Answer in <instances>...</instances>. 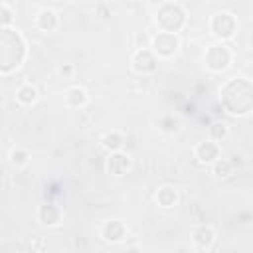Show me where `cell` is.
Here are the masks:
<instances>
[{
    "mask_svg": "<svg viewBox=\"0 0 253 253\" xmlns=\"http://www.w3.org/2000/svg\"><path fill=\"white\" fill-rule=\"evenodd\" d=\"M219 103L233 117H247L253 109V87L245 77H231L219 87Z\"/></svg>",
    "mask_w": 253,
    "mask_h": 253,
    "instance_id": "obj_1",
    "label": "cell"
},
{
    "mask_svg": "<svg viewBox=\"0 0 253 253\" xmlns=\"http://www.w3.org/2000/svg\"><path fill=\"white\" fill-rule=\"evenodd\" d=\"M28 55L24 36L10 28H0V75H10L22 67Z\"/></svg>",
    "mask_w": 253,
    "mask_h": 253,
    "instance_id": "obj_2",
    "label": "cell"
},
{
    "mask_svg": "<svg viewBox=\"0 0 253 253\" xmlns=\"http://www.w3.org/2000/svg\"><path fill=\"white\" fill-rule=\"evenodd\" d=\"M154 24L158 32L178 34L186 26V10L178 2H162L154 12Z\"/></svg>",
    "mask_w": 253,
    "mask_h": 253,
    "instance_id": "obj_3",
    "label": "cell"
},
{
    "mask_svg": "<svg viewBox=\"0 0 253 253\" xmlns=\"http://www.w3.org/2000/svg\"><path fill=\"white\" fill-rule=\"evenodd\" d=\"M233 63V51L225 42H215L204 51V65L213 73H223Z\"/></svg>",
    "mask_w": 253,
    "mask_h": 253,
    "instance_id": "obj_4",
    "label": "cell"
},
{
    "mask_svg": "<svg viewBox=\"0 0 253 253\" xmlns=\"http://www.w3.org/2000/svg\"><path fill=\"white\" fill-rule=\"evenodd\" d=\"M237 18L231 12H215L210 18V32L217 42H227L235 36L237 32Z\"/></svg>",
    "mask_w": 253,
    "mask_h": 253,
    "instance_id": "obj_5",
    "label": "cell"
},
{
    "mask_svg": "<svg viewBox=\"0 0 253 253\" xmlns=\"http://www.w3.org/2000/svg\"><path fill=\"white\" fill-rule=\"evenodd\" d=\"M152 53L158 59H170L178 53L180 49V36L178 34H170V32H156L150 38V45Z\"/></svg>",
    "mask_w": 253,
    "mask_h": 253,
    "instance_id": "obj_6",
    "label": "cell"
},
{
    "mask_svg": "<svg viewBox=\"0 0 253 253\" xmlns=\"http://www.w3.org/2000/svg\"><path fill=\"white\" fill-rule=\"evenodd\" d=\"M158 61L160 59L152 53L150 47H138L130 55V67L138 75H150V73H154L158 69Z\"/></svg>",
    "mask_w": 253,
    "mask_h": 253,
    "instance_id": "obj_7",
    "label": "cell"
},
{
    "mask_svg": "<svg viewBox=\"0 0 253 253\" xmlns=\"http://www.w3.org/2000/svg\"><path fill=\"white\" fill-rule=\"evenodd\" d=\"M128 235V227L123 219H117V217H111V219H105L101 225H99V237L105 241V243H121L125 241Z\"/></svg>",
    "mask_w": 253,
    "mask_h": 253,
    "instance_id": "obj_8",
    "label": "cell"
},
{
    "mask_svg": "<svg viewBox=\"0 0 253 253\" xmlns=\"http://www.w3.org/2000/svg\"><path fill=\"white\" fill-rule=\"evenodd\" d=\"M132 168V156L125 150H115V152H109L107 160H105V170L107 174L115 176V178H121L125 174H128Z\"/></svg>",
    "mask_w": 253,
    "mask_h": 253,
    "instance_id": "obj_9",
    "label": "cell"
},
{
    "mask_svg": "<svg viewBox=\"0 0 253 253\" xmlns=\"http://www.w3.org/2000/svg\"><path fill=\"white\" fill-rule=\"evenodd\" d=\"M190 239H192V243H194L196 249L210 251L213 247L215 239H217V231L210 223H196L192 227V231H190Z\"/></svg>",
    "mask_w": 253,
    "mask_h": 253,
    "instance_id": "obj_10",
    "label": "cell"
},
{
    "mask_svg": "<svg viewBox=\"0 0 253 253\" xmlns=\"http://www.w3.org/2000/svg\"><path fill=\"white\" fill-rule=\"evenodd\" d=\"M217 156H221V148H219V142H215V140H211V138L200 140V142L194 146V158H196L200 164L210 166Z\"/></svg>",
    "mask_w": 253,
    "mask_h": 253,
    "instance_id": "obj_11",
    "label": "cell"
},
{
    "mask_svg": "<svg viewBox=\"0 0 253 253\" xmlns=\"http://www.w3.org/2000/svg\"><path fill=\"white\" fill-rule=\"evenodd\" d=\"M38 219L43 227H57L63 219V213L55 204H42L38 208Z\"/></svg>",
    "mask_w": 253,
    "mask_h": 253,
    "instance_id": "obj_12",
    "label": "cell"
},
{
    "mask_svg": "<svg viewBox=\"0 0 253 253\" xmlns=\"http://www.w3.org/2000/svg\"><path fill=\"white\" fill-rule=\"evenodd\" d=\"M154 200H156L158 208H162V210H172V208L178 206V202H180V194H178V190H176L174 186L164 184V186H160V188L156 190Z\"/></svg>",
    "mask_w": 253,
    "mask_h": 253,
    "instance_id": "obj_13",
    "label": "cell"
},
{
    "mask_svg": "<svg viewBox=\"0 0 253 253\" xmlns=\"http://www.w3.org/2000/svg\"><path fill=\"white\" fill-rule=\"evenodd\" d=\"M36 28L42 30V32H55L59 28V14L51 8H42L38 14H36V20H34Z\"/></svg>",
    "mask_w": 253,
    "mask_h": 253,
    "instance_id": "obj_14",
    "label": "cell"
},
{
    "mask_svg": "<svg viewBox=\"0 0 253 253\" xmlns=\"http://www.w3.org/2000/svg\"><path fill=\"white\" fill-rule=\"evenodd\" d=\"M63 101L69 109H81L89 103V93L85 87L81 85H71L65 89V95H63Z\"/></svg>",
    "mask_w": 253,
    "mask_h": 253,
    "instance_id": "obj_15",
    "label": "cell"
},
{
    "mask_svg": "<svg viewBox=\"0 0 253 253\" xmlns=\"http://www.w3.org/2000/svg\"><path fill=\"white\" fill-rule=\"evenodd\" d=\"M40 99V91L36 85L32 83H22L18 89H16V101L22 105V107H32L36 105Z\"/></svg>",
    "mask_w": 253,
    "mask_h": 253,
    "instance_id": "obj_16",
    "label": "cell"
},
{
    "mask_svg": "<svg viewBox=\"0 0 253 253\" xmlns=\"http://www.w3.org/2000/svg\"><path fill=\"white\" fill-rule=\"evenodd\" d=\"M210 170H211V176H213L215 180H227V178L233 176L235 166H233V162H231L229 158H221V156H217V158L210 164Z\"/></svg>",
    "mask_w": 253,
    "mask_h": 253,
    "instance_id": "obj_17",
    "label": "cell"
},
{
    "mask_svg": "<svg viewBox=\"0 0 253 253\" xmlns=\"http://www.w3.org/2000/svg\"><path fill=\"white\" fill-rule=\"evenodd\" d=\"M30 160H32V152H30L28 148H24V146H14V148H10V152H8V162H10V166L16 168V170L26 168V166L30 164Z\"/></svg>",
    "mask_w": 253,
    "mask_h": 253,
    "instance_id": "obj_18",
    "label": "cell"
},
{
    "mask_svg": "<svg viewBox=\"0 0 253 253\" xmlns=\"http://www.w3.org/2000/svg\"><path fill=\"white\" fill-rule=\"evenodd\" d=\"M126 138L121 130H109L101 136V146L107 150V152H115V150H123Z\"/></svg>",
    "mask_w": 253,
    "mask_h": 253,
    "instance_id": "obj_19",
    "label": "cell"
},
{
    "mask_svg": "<svg viewBox=\"0 0 253 253\" xmlns=\"http://www.w3.org/2000/svg\"><path fill=\"white\" fill-rule=\"evenodd\" d=\"M227 134H229V126L225 123H213L210 126V138L215 142H221L223 138H227Z\"/></svg>",
    "mask_w": 253,
    "mask_h": 253,
    "instance_id": "obj_20",
    "label": "cell"
},
{
    "mask_svg": "<svg viewBox=\"0 0 253 253\" xmlns=\"http://www.w3.org/2000/svg\"><path fill=\"white\" fill-rule=\"evenodd\" d=\"M12 24H14V10L6 2H0V28H10Z\"/></svg>",
    "mask_w": 253,
    "mask_h": 253,
    "instance_id": "obj_21",
    "label": "cell"
},
{
    "mask_svg": "<svg viewBox=\"0 0 253 253\" xmlns=\"http://www.w3.org/2000/svg\"><path fill=\"white\" fill-rule=\"evenodd\" d=\"M57 73H59V75H63V77H69V79H71V77H73V73H75V67H73L71 63H63V65H59V67H57Z\"/></svg>",
    "mask_w": 253,
    "mask_h": 253,
    "instance_id": "obj_22",
    "label": "cell"
}]
</instances>
